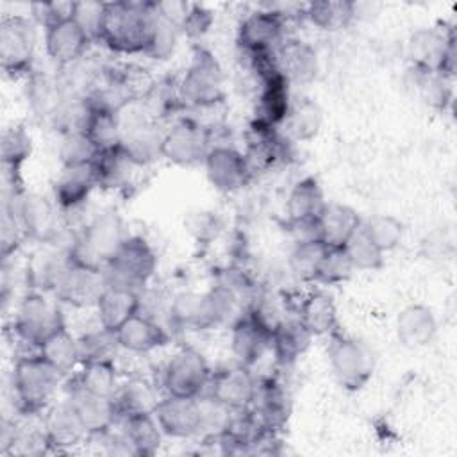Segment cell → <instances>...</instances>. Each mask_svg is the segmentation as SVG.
Instances as JSON below:
<instances>
[{
	"label": "cell",
	"mask_w": 457,
	"mask_h": 457,
	"mask_svg": "<svg viewBox=\"0 0 457 457\" xmlns=\"http://www.w3.org/2000/svg\"><path fill=\"white\" fill-rule=\"evenodd\" d=\"M321 109L316 102L309 98H300L296 102H291L289 112L284 120V125L287 129V137L295 141H311L318 136L321 129Z\"/></svg>",
	"instance_id": "40"
},
{
	"label": "cell",
	"mask_w": 457,
	"mask_h": 457,
	"mask_svg": "<svg viewBox=\"0 0 457 457\" xmlns=\"http://www.w3.org/2000/svg\"><path fill=\"white\" fill-rule=\"evenodd\" d=\"M96 186L98 180L93 162L62 166L54 182V200L61 209H75L89 198Z\"/></svg>",
	"instance_id": "22"
},
{
	"label": "cell",
	"mask_w": 457,
	"mask_h": 457,
	"mask_svg": "<svg viewBox=\"0 0 457 457\" xmlns=\"http://www.w3.org/2000/svg\"><path fill=\"white\" fill-rule=\"evenodd\" d=\"M303 16L321 30H341L355 16V2L316 0L303 5Z\"/></svg>",
	"instance_id": "39"
},
{
	"label": "cell",
	"mask_w": 457,
	"mask_h": 457,
	"mask_svg": "<svg viewBox=\"0 0 457 457\" xmlns=\"http://www.w3.org/2000/svg\"><path fill=\"white\" fill-rule=\"evenodd\" d=\"M62 375L39 353L20 357L12 368V389L21 414H39L52 405Z\"/></svg>",
	"instance_id": "3"
},
{
	"label": "cell",
	"mask_w": 457,
	"mask_h": 457,
	"mask_svg": "<svg viewBox=\"0 0 457 457\" xmlns=\"http://www.w3.org/2000/svg\"><path fill=\"white\" fill-rule=\"evenodd\" d=\"M37 353L62 377L71 373L77 368V364H80L77 337L70 334L66 325L55 330L52 336H48L39 345Z\"/></svg>",
	"instance_id": "36"
},
{
	"label": "cell",
	"mask_w": 457,
	"mask_h": 457,
	"mask_svg": "<svg viewBox=\"0 0 457 457\" xmlns=\"http://www.w3.org/2000/svg\"><path fill=\"white\" fill-rule=\"evenodd\" d=\"M77 2H36L30 5L32 16L45 27L57 25L61 21L71 20Z\"/></svg>",
	"instance_id": "53"
},
{
	"label": "cell",
	"mask_w": 457,
	"mask_h": 457,
	"mask_svg": "<svg viewBox=\"0 0 457 457\" xmlns=\"http://www.w3.org/2000/svg\"><path fill=\"white\" fill-rule=\"evenodd\" d=\"M36 29L30 18L5 14L0 20V62L5 75L29 77L34 70Z\"/></svg>",
	"instance_id": "8"
},
{
	"label": "cell",
	"mask_w": 457,
	"mask_h": 457,
	"mask_svg": "<svg viewBox=\"0 0 457 457\" xmlns=\"http://www.w3.org/2000/svg\"><path fill=\"white\" fill-rule=\"evenodd\" d=\"M157 396L154 386L145 378H130L125 384H120L114 403L118 409L120 418H130L137 414H154V409L157 405Z\"/></svg>",
	"instance_id": "37"
},
{
	"label": "cell",
	"mask_w": 457,
	"mask_h": 457,
	"mask_svg": "<svg viewBox=\"0 0 457 457\" xmlns=\"http://www.w3.org/2000/svg\"><path fill=\"white\" fill-rule=\"evenodd\" d=\"M286 12L266 5L243 18L237 29V43L245 55L273 54L286 39Z\"/></svg>",
	"instance_id": "12"
},
{
	"label": "cell",
	"mask_w": 457,
	"mask_h": 457,
	"mask_svg": "<svg viewBox=\"0 0 457 457\" xmlns=\"http://www.w3.org/2000/svg\"><path fill=\"white\" fill-rule=\"evenodd\" d=\"M211 25H212V12L200 4H193L187 7V12L180 23V29L189 37H200L209 30Z\"/></svg>",
	"instance_id": "55"
},
{
	"label": "cell",
	"mask_w": 457,
	"mask_h": 457,
	"mask_svg": "<svg viewBox=\"0 0 457 457\" xmlns=\"http://www.w3.org/2000/svg\"><path fill=\"white\" fill-rule=\"evenodd\" d=\"M84 132L91 139V143L96 146L98 152L116 148L121 139L120 116L91 111V116Z\"/></svg>",
	"instance_id": "47"
},
{
	"label": "cell",
	"mask_w": 457,
	"mask_h": 457,
	"mask_svg": "<svg viewBox=\"0 0 457 457\" xmlns=\"http://www.w3.org/2000/svg\"><path fill=\"white\" fill-rule=\"evenodd\" d=\"M296 318L312 336H332L339 332L336 302L323 289H314L302 298L296 309Z\"/></svg>",
	"instance_id": "30"
},
{
	"label": "cell",
	"mask_w": 457,
	"mask_h": 457,
	"mask_svg": "<svg viewBox=\"0 0 457 457\" xmlns=\"http://www.w3.org/2000/svg\"><path fill=\"white\" fill-rule=\"evenodd\" d=\"M291 139L275 127L250 123L246 134L245 157L252 173L268 171L284 164L291 157Z\"/></svg>",
	"instance_id": "18"
},
{
	"label": "cell",
	"mask_w": 457,
	"mask_h": 457,
	"mask_svg": "<svg viewBox=\"0 0 457 457\" xmlns=\"http://www.w3.org/2000/svg\"><path fill=\"white\" fill-rule=\"evenodd\" d=\"M139 300L141 296L137 291L107 286L95 305L100 327L114 332L130 316L139 312V305H141Z\"/></svg>",
	"instance_id": "31"
},
{
	"label": "cell",
	"mask_w": 457,
	"mask_h": 457,
	"mask_svg": "<svg viewBox=\"0 0 457 457\" xmlns=\"http://www.w3.org/2000/svg\"><path fill=\"white\" fill-rule=\"evenodd\" d=\"M104 12H105V2H77L75 4L73 20L86 32L91 43L100 39Z\"/></svg>",
	"instance_id": "52"
},
{
	"label": "cell",
	"mask_w": 457,
	"mask_h": 457,
	"mask_svg": "<svg viewBox=\"0 0 457 457\" xmlns=\"http://www.w3.org/2000/svg\"><path fill=\"white\" fill-rule=\"evenodd\" d=\"M157 21L154 2H105L100 43L114 54H145Z\"/></svg>",
	"instance_id": "1"
},
{
	"label": "cell",
	"mask_w": 457,
	"mask_h": 457,
	"mask_svg": "<svg viewBox=\"0 0 457 457\" xmlns=\"http://www.w3.org/2000/svg\"><path fill=\"white\" fill-rule=\"evenodd\" d=\"M162 134L157 127L148 120H134L127 127L121 125V139L120 148L127 154V157L137 164L145 166L155 161L161 155Z\"/></svg>",
	"instance_id": "29"
},
{
	"label": "cell",
	"mask_w": 457,
	"mask_h": 457,
	"mask_svg": "<svg viewBox=\"0 0 457 457\" xmlns=\"http://www.w3.org/2000/svg\"><path fill=\"white\" fill-rule=\"evenodd\" d=\"M20 221L25 237L37 243H54L59 234L57 204L39 193L25 189H11V196L4 202Z\"/></svg>",
	"instance_id": "9"
},
{
	"label": "cell",
	"mask_w": 457,
	"mask_h": 457,
	"mask_svg": "<svg viewBox=\"0 0 457 457\" xmlns=\"http://www.w3.org/2000/svg\"><path fill=\"white\" fill-rule=\"evenodd\" d=\"M257 391V378L250 368L236 364L212 371L207 393L209 400L216 402L227 411L250 409Z\"/></svg>",
	"instance_id": "16"
},
{
	"label": "cell",
	"mask_w": 457,
	"mask_h": 457,
	"mask_svg": "<svg viewBox=\"0 0 457 457\" xmlns=\"http://www.w3.org/2000/svg\"><path fill=\"white\" fill-rule=\"evenodd\" d=\"M353 271H355V268L352 266V262H350L343 246H337V248H328L327 246V252H325L323 261H321L320 270H318L316 284L337 286V284H343V282L350 280Z\"/></svg>",
	"instance_id": "49"
},
{
	"label": "cell",
	"mask_w": 457,
	"mask_h": 457,
	"mask_svg": "<svg viewBox=\"0 0 457 457\" xmlns=\"http://www.w3.org/2000/svg\"><path fill=\"white\" fill-rule=\"evenodd\" d=\"M204 166L209 182L221 193L239 191L253 177L245 154L230 145H212Z\"/></svg>",
	"instance_id": "17"
},
{
	"label": "cell",
	"mask_w": 457,
	"mask_h": 457,
	"mask_svg": "<svg viewBox=\"0 0 457 457\" xmlns=\"http://www.w3.org/2000/svg\"><path fill=\"white\" fill-rule=\"evenodd\" d=\"M12 327L23 343L37 350L48 336L64 327L57 298L50 300L45 291L39 289L29 291L16 309Z\"/></svg>",
	"instance_id": "7"
},
{
	"label": "cell",
	"mask_w": 457,
	"mask_h": 457,
	"mask_svg": "<svg viewBox=\"0 0 457 457\" xmlns=\"http://www.w3.org/2000/svg\"><path fill=\"white\" fill-rule=\"evenodd\" d=\"M407 55L416 71L439 73L452 79L455 73V34L453 29L425 27L411 34Z\"/></svg>",
	"instance_id": "6"
},
{
	"label": "cell",
	"mask_w": 457,
	"mask_h": 457,
	"mask_svg": "<svg viewBox=\"0 0 457 457\" xmlns=\"http://www.w3.org/2000/svg\"><path fill=\"white\" fill-rule=\"evenodd\" d=\"M230 350L236 362L252 368L271 350V328L252 311H246L230 325Z\"/></svg>",
	"instance_id": "19"
},
{
	"label": "cell",
	"mask_w": 457,
	"mask_h": 457,
	"mask_svg": "<svg viewBox=\"0 0 457 457\" xmlns=\"http://www.w3.org/2000/svg\"><path fill=\"white\" fill-rule=\"evenodd\" d=\"M211 375L207 359L198 350L184 346L168 361L162 371V386L166 395L198 398L207 391Z\"/></svg>",
	"instance_id": "11"
},
{
	"label": "cell",
	"mask_w": 457,
	"mask_h": 457,
	"mask_svg": "<svg viewBox=\"0 0 457 457\" xmlns=\"http://www.w3.org/2000/svg\"><path fill=\"white\" fill-rule=\"evenodd\" d=\"M157 268V253L141 236H127L116 253L104 268L107 286L141 291L154 277Z\"/></svg>",
	"instance_id": "4"
},
{
	"label": "cell",
	"mask_w": 457,
	"mask_h": 457,
	"mask_svg": "<svg viewBox=\"0 0 457 457\" xmlns=\"http://www.w3.org/2000/svg\"><path fill=\"white\" fill-rule=\"evenodd\" d=\"M325 252H327V246L320 239L296 241L287 259V266L295 280L302 284L316 282L318 270Z\"/></svg>",
	"instance_id": "43"
},
{
	"label": "cell",
	"mask_w": 457,
	"mask_h": 457,
	"mask_svg": "<svg viewBox=\"0 0 457 457\" xmlns=\"http://www.w3.org/2000/svg\"><path fill=\"white\" fill-rule=\"evenodd\" d=\"M105 287L107 282L104 270L84 268L66 259L52 284L50 293L59 302L73 307H95Z\"/></svg>",
	"instance_id": "13"
},
{
	"label": "cell",
	"mask_w": 457,
	"mask_h": 457,
	"mask_svg": "<svg viewBox=\"0 0 457 457\" xmlns=\"http://www.w3.org/2000/svg\"><path fill=\"white\" fill-rule=\"evenodd\" d=\"M32 152L30 136L23 127H9L2 132L0 141V159L5 171V179L11 177L14 189H23L20 184V168L29 159Z\"/></svg>",
	"instance_id": "38"
},
{
	"label": "cell",
	"mask_w": 457,
	"mask_h": 457,
	"mask_svg": "<svg viewBox=\"0 0 457 457\" xmlns=\"http://www.w3.org/2000/svg\"><path fill=\"white\" fill-rule=\"evenodd\" d=\"M275 61L287 82L307 84L318 75L316 52L302 39L286 37L275 50Z\"/></svg>",
	"instance_id": "28"
},
{
	"label": "cell",
	"mask_w": 457,
	"mask_h": 457,
	"mask_svg": "<svg viewBox=\"0 0 457 457\" xmlns=\"http://www.w3.org/2000/svg\"><path fill=\"white\" fill-rule=\"evenodd\" d=\"M89 43V37L73 18L45 29V52L59 68L80 61Z\"/></svg>",
	"instance_id": "21"
},
{
	"label": "cell",
	"mask_w": 457,
	"mask_h": 457,
	"mask_svg": "<svg viewBox=\"0 0 457 457\" xmlns=\"http://www.w3.org/2000/svg\"><path fill=\"white\" fill-rule=\"evenodd\" d=\"M68 400H70L71 407L75 409L87 436L109 432L112 428V425L116 423V420L120 418L114 398L91 395V393H86V391L75 387Z\"/></svg>",
	"instance_id": "26"
},
{
	"label": "cell",
	"mask_w": 457,
	"mask_h": 457,
	"mask_svg": "<svg viewBox=\"0 0 457 457\" xmlns=\"http://www.w3.org/2000/svg\"><path fill=\"white\" fill-rule=\"evenodd\" d=\"M362 225L368 236L384 253L395 250L403 239V223L393 214H375L362 220Z\"/></svg>",
	"instance_id": "48"
},
{
	"label": "cell",
	"mask_w": 457,
	"mask_h": 457,
	"mask_svg": "<svg viewBox=\"0 0 457 457\" xmlns=\"http://www.w3.org/2000/svg\"><path fill=\"white\" fill-rule=\"evenodd\" d=\"M121 434L127 437L136 455H154L161 446L162 430L154 414L125 418Z\"/></svg>",
	"instance_id": "41"
},
{
	"label": "cell",
	"mask_w": 457,
	"mask_h": 457,
	"mask_svg": "<svg viewBox=\"0 0 457 457\" xmlns=\"http://www.w3.org/2000/svg\"><path fill=\"white\" fill-rule=\"evenodd\" d=\"M177 96L189 107H212L225 98L223 73L218 61L202 46L193 52V61L177 84Z\"/></svg>",
	"instance_id": "5"
},
{
	"label": "cell",
	"mask_w": 457,
	"mask_h": 457,
	"mask_svg": "<svg viewBox=\"0 0 457 457\" xmlns=\"http://www.w3.org/2000/svg\"><path fill=\"white\" fill-rule=\"evenodd\" d=\"M211 130L193 120H182L162 134L161 155L179 166H193L204 162L212 148Z\"/></svg>",
	"instance_id": "14"
},
{
	"label": "cell",
	"mask_w": 457,
	"mask_h": 457,
	"mask_svg": "<svg viewBox=\"0 0 457 457\" xmlns=\"http://www.w3.org/2000/svg\"><path fill=\"white\" fill-rule=\"evenodd\" d=\"M361 221V216L350 205L328 202L318 218L320 241L328 248L343 246Z\"/></svg>",
	"instance_id": "34"
},
{
	"label": "cell",
	"mask_w": 457,
	"mask_h": 457,
	"mask_svg": "<svg viewBox=\"0 0 457 457\" xmlns=\"http://www.w3.org/2000/svg\"><path fill=\"white\" fill-rule=\"evenodd\" d=\"M125 239L121 218L114 212H102L70 243L66 255L79 266L104 270Z\"/></svg>",
	"instance_id": "2"
},
{
	"label": "cell",
	"mask_w": 457,
	"mask_h": 457,
	"mask_svg": "<svg viewBox=\"0 0 457 457\" xmlns=\"http://www.w3.org/2000/svg\"><path fill=\"white\" fill-rule=\"evenodd\" d=\"M155 9H157V4H155ZM177 32H179V25L157 11L155 29H154V34H152V39H150V45H148L145 55H148L152 59H168L175 50Z\"/></svg>",
	"instance_id": "50"
},
{
	"label": "cell",
	"mask_w": 457,
	"mask_h": 457,
	"mask_svg": "<svg viewBox=\"0 0 457 457\" xmlns=\"http://www.w3.org/2000/svg\"><path fill=\"white\" fill-rule=\"evenodd\" d=\"M328 337L327 353L336 380L346 391L362 389L373 375L371 352L364 343L341 334V330Z\"/></svg>",
	"instance_id": "10"
},
{
	"label": "cell",
	"mask_w": 457,
	"mask_h": 457,
	"mask_svg": "<svg viewBox=\"0 0 457 457\" xmlns=\"http://www.w3.org/2000/svg\"><path fill=\"white\" fill-rule=\"evenodd\" d=\"M25 98L30 111L37 118H52L61 102L64 100L59 79H54L41 71H32L27 77Z\"/></svg>",
	"instance_id": "35"
},
{
	"label": "cell",
	"mask_w": 457,
	"mask_h": 457,
	"mask_svg": "<svg viewBox=\"0 0 457 457\" xmlns=\"http://www.w3.org/2000/svg\"><path fill=\"white\" fill-rule=\"evenodd\" d=\"M43 425L50 450L55 452L71 450L89 437L70 400L52 403L45 412Z\"/></svg>",
	"instance_id": "20"
},
{
	"label": "cell",
	"mask_w": 457,
	"mask_h": 457,
	"mask_svg": "<svg viewBox=\"0 0 457 457\" xmlns=\"http://www.w3.org/2000/svg\"><path fill=\"white\" fill-rule=\"evenodd\" d=\"M396 339L409 350H418L430 345L437 334V320L430 307L411 303L396 316Z\"/></svg>",
	"instance_id": "23"
},
{
	"label": "cell",
	"mask_w": 457,
	"mask_h": 457,
	"mask_svg": "<svg viewBox=\"0 0 457 457\" xmlns=\"http://www.w3.org/2000/svg\"><path fill=\"white\" fill-rule=\"evenodd\" d=\"M327 204L318 180L314 177H303L293 186L286 200V223L314 221Z\"/></svg>",
	"instance_id": "32"
},
{
	"label": "cell",
	"mask_w": 457,
	"mask_h": 457,
	"mask_svg": "<svg viewBox=\"0 0 457 457\" xmlns=\"http://www.w3.org/2000/svg\"><path fill=\"white\" fill-rule=\"evenodd\" d=\"M264 428L278 432L289 418V396L275 377L257 380V391L250 407Z\"/></svg>",
	"instance_id": "25"
},
{
	"label": "cell",
	"mask_w": 457,
	"mask_h": 457,
	"mask_svg": "<svg viewBox=\"0 0 457 457\" xmlns=\"http://www.w3.org/2000/svg\"><path fill=\"white\" fill-rule=\"evenodd\" d=\"M93 166L96 171L98 187L114 189L123 187L129 182L130 170L137 164H134L118 145L116 148L98 152V155L93 161Z\"/></svg>",
	"instance_id": "42"
},
{
	"label": "cell",
	"mask_w": 457,
	"mask_h": 457,
	"mask_svg": "<svg viewBox=\"0 0 457 457\" xmlns=\"http://www.w3.org/2000/svg\"><path fill=\"white\" fill-rule=\"evenodd\" d=\"M154 416L162 434L175 439H187L196 436L207 421L205 409L198 398L173 395H166L157 402Z\"/></svg>",
	"instance_id": "15"
},
{
	"label": "cell",
	"mask_w": 457,
	"mask_h": 457,
	"mask_svg": "<svg viewBox=\"0 0 457 457\" xmlns=\"http://www.w3.org/2000/svg\"><path fill=\"white\" fill-rule=\"evenodd\" d=\"M96 155H98V150L91 143V139L86 136V132H73V134L62 136L61 148H59V157L62 166L93 162Z\"/></svg>",
	"instance_id": "51"
},
{
	"label": "cell",
	"mask_w": 457,
	"mask_h": 457,
	"mask_svg": "<svg viewBox=\"0 0 457 457\" xmlns=\"http://www.w3.org/2000/svg\"><path fill=\"white\" fill-rule=\"evenodd\" d=\"M120 348L132 353H146L168 343V332L148 314L136 312L116 330Z\"/></svg>",
	"instance_id": "27"
},
{
	"label": "cell",
	"mask_w": 457,
	"mask_h": 457,
	"mask_svg": "<svg viewBox=\"0 0 457 457\" xmlns=\"http://www.w3.org/2000/svg\"><path fill=\"white\" fill-rule=\"evenodd\" d=\"M2 259L7 261L20 246L21 239L25 237L18 218L7 209H2Z\"/></svg>",
	"instance_id": "54"
},
{
	"label": "cell",
	"mask_w": 457,
	"mask_h": 457,
	"mask_svg": "<svg viewBox=\"0 0 457 457\" xmlns=\"http://www.w3.org/2000/svg\"><path fill=\"white\" fill-rule=\"evenodd\" d=\"M343 248L355 271H375L384 264V252L368 236L362 221L343 245Z\"/></svg>",
	"instance_id": "45"
},
{
	"label": "cell",
	"mask_w": 457,
	"mask_h": 457,
	"mask_svg": "<svg viewBox=\"0 0 457 457\" xmlns=\"http://www.w3.org/2000/svg\"><path fill=\"white\" fill-rule=\"evenodd\" d=\"M75 387H79L86 393H91V395L114 398V395L120 387L114 361H100V362L82 364V370L77 375Z\"/></svg>",
	"instance_id": "44"
},
{
	"label": "cell",
	"mask_w": 457,
	"mask_h": 457,
	"mask_svg": "<svg viewBox=\"0 0 457 457\" xmlns=\"http://www.w3.org/2000/svg\"><path fill=\"white\" fill-rule=\"evenodd\" d=\"M312 337L314 336L298 318L280 320L271 330V350L277 362L282 366L293 364L307 352Z\"/></svg>",
	"instance_id": "33"
},
{
	"label": "cell",
	"mask_w": 457,
	"mask_h": 457,
	"mask_svg": "<svg viewBox=\"0 0 457 457\" xmlns=\"http://www.w3.org/2000/svg\"><path fill=\"white\" fill-rule=\"evenodd\" d=\"M80 364L86 362H100V361H114V355L120 348L116 334L100 327L98 330L87 332L77 337Z\"/></svg>",
	"instance_id": "46"
},
{
	"label": "cell",
	"mask_w": 457,
	"mask_h": 457,
	"mask_svg": "<svg viewBox=\"0 0 457 457\" xmlns=\"http://www.w3.org/2000/svg\"><path fill=\"white\" fill-rule=\"evenodd\" d=\"M170 318L177 327L187 330H207L216 327V314L212 300L207 293L180 291L170 302Z\"/></svg>",
	"instance_id": "24"
}]
</instances>
